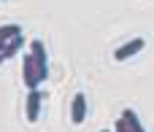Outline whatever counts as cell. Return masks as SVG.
<instances>
[{
  "instance_id": "6da1fadb",
  "label": "cell",
  "mask_w": 154,
  "mask_h": 132,
  "mask_svg": "<svg viewBox=\"0 0 154 132\" xmlns=\"http://www.w3.org/2000/svg\"><path fill=\"white\" fill-rule=\"evenodd\" d=\"M30 54H32V59H35V70H38V81H43L46 76H49V65H46V46H43V40H30Z\"/></svg>"
},
{
  "instance_id": "7a4b0ae2",
  "label": "cell",
  "mask_w": 154,
  "mask_h": 132,
  "mask_svg": "<svg viewBox=\"0 0 154 132\" xmlns=\"http://www.w3.org/2000/svg\"><path fill=\"white\" fill-rule=\"evenodd\" d=\"M143 46H146V40H143V38H133L130 43H125V46H119V49L114 51V59H116V62H125V59L135 57L138 51H143Z\"/></svg>"
},
{
  "instance_id": "3957f363",
  "label": "cell",
  "mask_w": 154,
  "mask_h": 132,
  "mask_svg": "<svg viewBox=\"0 0 154 132\" xmlns=\"http://www.w3.org/2000/svg\"><path fill=\"white\" fill-rule=\"evenodd\" d=\"M22 73H24V84H27V89H38V70H35V59H32V54H24V59H22Z\"/></svg>"
},
{
  "instance_id": "277c9868",
  "label": "cell",
  "mask_w": 154,
  "mask_h": 132,
  "mask_svg": "<svg viewBox=\"0 0 154 132\" xmlns=\"http://www.w3.org/2000/svg\"><path fill=\"white\" fill-rule=\"evenodd\" d=\"M84 116H87V94L79 92V94L73 97V105H70V122H73V124H81Z\"/></svg>"
},
{
  "instance_id": "5b68a950",
  "label": "cell",
  "mask_w": 154,
  "mask_h": 132,
  "mask_svg": "<svg viewBox=\"0 0 154 132\" xmlns=\"http://www.w3.org/2000/svg\"><path fill=\"white\" fill-rule=\"evenodd\" d=\"M41 100H43L41 89H30V94H27V122H38V113H41Z\"/></svg>"
},
{
  "instance_id": "8992f818",
  "label": "cell",
  "mask_w": 154,
  "mask_h": 132,
  "mask_svg": "<svg viewBox=\"0 0 154 132\" xmlns=\"http://www.w3.org/2000/svg\"><path fill=\"white\" fill-rule=\"evenodd\" d=\"M22 46H24V35H16V38H11V40L3 46V59H11V57H16V54L22 51Z\"/></svg>"
},
{
  "instance_id": "52a82bcc",
  "label": "cell",
  "mask_w": 154,
  "mask_h": 132,
  "mask_svg": "<svg viewBox=\"0 0 154 132\" xmlns=\"http://www.w3.org/2000/svg\"><path fill=\"white\" fill-rule=\"evenodd\" d=\"M122 119L127 122V127H130V132H146V130H143V124L138 122L135 111H130V108H127V111H122Z\"/></svg>"
},
{
  "instance_id": "ba28073f",
  "label": "cell",
  "mask_w": 154,
  "mask_h": 132,
  "mask_svg": "<svg viewBox=\"0 0 154 132\" xmlns=\"http://www.w3.org/2000/svg\"><path fill=\"white\" fill-rule=\"evenodd\" d=\"M16 35H22V27H19V24H3V27H0V43H8V40L16 38Z\"/></svg>"
},
{
  "instance_id": "9c48e42d",
  "label": "cell",
  "mask_w": 154,
  "mask_h": 132,
  "mask_svg": "<svg viewBox=\"0 0 154 132\" xmlns=\"http://www.w3.org/2000/svg\"><path fill=\"white\" fill-rule=\"evenodd\" d=\"M114 132H130V127H127V122H125L122 116L116 119V127H114Z\"/></svg>"
},
{
  "instance_id": "30bf717a",
  "label": "cell",
  "mask_w": 154,
  "mask_h": 132,
  "mask_svg": "<svg viewBox=\"0 0 154 132\" xmlns=\"http://www.w3.org/2000/svg\"><path fill=\"white\" fill-rule=\"evenodd\" d=\"M0 62H5V59H3V51H0Z\"/></svg>"
},
{
  "instance_id": "8fae6325",
  "label": "cell",
  "mask_w": 154,
  "mask_h": 132,
  "mask_svg": "<svg viewBox=\"0 0 154 132\" xmlns=\"http://www.w3.org/2000/svg\"><path fill=\"white\" fill-rule=\"evenodd\" d=\"M3 46H5V43H0V51H3Z\"/></svg>"
},
{
  "instance_id": "7c38bea8",
  "label": "cell",
  "mask_w": 154,
  "mask_h": 132,
  "mask_svg": "<svg viewBox=\"0 0 154 132\" xmlns=\"http://www.w3.org/2000/svg\"><path fill=\"white\" fill-rule=\"evenodd\" d=\"M100 132H108V130H100Z\"/></svg>"
}]
</instances>
